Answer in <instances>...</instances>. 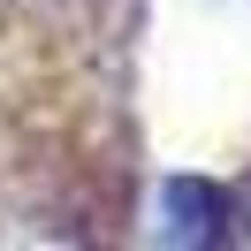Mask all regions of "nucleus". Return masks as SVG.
Returning a JSON list of instances; mask_svg holds the SVG:
<instances>
[{
  "label": "nucleus",
  "mask_w": 251,
  "mask_h": 251,
  "mask_svg": "<svg viewBox=\"0 0 251 251\" xmlns=\"http://www.w3.org/2000/svg\"><path fill=\"white\" fill-rule=\"evenodd\" d=\"M160 205H168V236L175 244H213L221 221H228V198H221L205 175H175V183L160 190Z\"/></svg>",
  "instance_id": "nucleus-1"
}]
</instances>
